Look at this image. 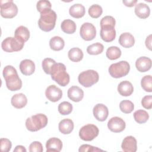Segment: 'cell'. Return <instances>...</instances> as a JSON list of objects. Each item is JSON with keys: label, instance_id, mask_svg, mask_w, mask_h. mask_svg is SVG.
Returning <instances> with one entry per match:
<instances>
[{"label": "cell", "instance_id": "1", "mask_svg": "<svg viewBox=\"0 0 152 152\" xmlns=\"http://www.w3.org/2000/svg\"><path fill=\"white\" fill-rule=\"evenodd\" d=\"M3 77L7 88L11 91H17L22 87V81L19 77L16 69L11 65H7L3 69Z\"/></svg>", "mask_w": 152, "mask_h": 152}, {"label": "cell", "instance_id": "2", "mask_svg": "<svg viewBox=\"0 0 152 152\" xmlns=\"http://www.w3.org/2000/svg\"><path fill=\"white\" fill-rule=\"evenodd\" d=\"M51 78L59 86L65 87L70 80L69 75L66 71V66L62 63H55L51 69Z\"/></svg>", "mask_w": 152, "mask_h": 152}, {"label": "cell", "instance_id": "3", "mask_svg": "<svg viewBox=\"0 0 152 152\" xmlns=\"http://www.w3.org/2000/svg\"><path fill=\"white\" fill-rule=\"evenodd\" d=\"M56 18V14L52 10H49L41 12L38 21L39 28L46 32L52 30L55 26Z\"/></svg>", "mask_w": 152, "mask_h": 152}, {"label": "cell", "instance_id": "4", "mask_svg": "<svg viewBox=\"0 0 152 152\" xmlns=\"http://www.w3.org/2000/svg\"><path fill=\"white\" fill-rule=\"evenodd\" d=\"M48 122V117L43 113H38L28 118L26 121V126L31 132L37 131L45 128Z\"/></svg>", "mask_w": 152, "mask_h": 152}, {"label": "cell", "instance_id": "5", "mask_svg": "<svg viewBox=\"0 0 152 152\" xmlns=\"http://www.w3.org/2000/svg\"><path fill=\"white\" fill-rule=\"evenodd\" d=\"M130 65L125 61H121L119 62L112 64L109 67V72L111 77L119 78L126 76L129 72Z\"/></svg>", "mask_w": 152, "mask_h": 152}, {"label": "cell", "instance_id": "6", "mask_svg": "<svg viewBox=\"0 0 152 152\" xmlns=\"http://www.w3.org/2000/svg\"><path fill=\"white\" fill-rule=\"evenodd\" d=\"M99 75L97 71L93 69H88L81 72L78 77L79 83L84 87H90L97 83Z\"/></svg>", "mask_w": 152, "mask_h": 152}, {"label": "cell", "instance_id": "7", "mask_svg": "<svg viewBox=\"0 0 152 152\" xmlns=\"http://www.w3.org/2000/svg\"><path fill=\"white\" fill-rule=\"evenodd\" d=\"M0 8L1 15L5 18H12L18 13V8L12 0L1 1Z\"/></svg>", "mask_w": 152, "mask_h": 152}, {"label": "cell", "instance_id": "8", "mask_svg": "<svg viewBox=\"0 0 152 152\" xmlns=\"http://www.w3.org/2000/svg\"><path fill=\"white\" fill-rule=\"evenodd\" d=\"M99 130L97 126L93 124H87L82 126L79 131V137L84 141H90L99 135Z\"/></svg>", "mask_w": 152, "mask_h": 152}, {"label": "cell", "instance_id": "9", "mask_svg": "<svg viewBox=\"0 0 152 152\" xmlns=\"http://www.w3.org/2000/svg\"><path fill=\"white\" fill-rule=\"evenodd\" d=\"M24 45V43L21 42L12 37L5 38L1 43L2 50L6 52H13L21 50Z\"/></svg>", "mask_w": 152, "mask_h": 152}, {"label": "cell", "instance_id": "10", "mask_svg": "<svg viewBox=\"0 0 152 152\" xmlns=\"http://www.w3.org/2000/svg\"><path fill=\"white\" fill-rule=\"evenodd\" d=\"M80 34L81 38L86 41L92 40L96 36V27L90 23H84L80 27Z\"/></svg>", "mask_w": 152, "mask_h": 152}, {"label": "cell", "instance_id": "11", "mask_svg": "<svg viewBox=\"0 0 152 152\" xmlns=\"http://www.w3.org/2000/svg\"><path fill=\"white\" fill-rule=\"evenodd\" d=\"M125 121L118 116L112 117L107 122L108 128L113 132H121L125 129Z\"/></svg>", "mask_w": 152, "mask_h": 152}, {"label": "cell", "instance_id": "12", "mask_svg": "<svg viewBox=\"0 0 152 152\" xmlns=\"http://www.w3.org/2000/svg\"><path fill=\"white\" fill-rule=\"evenodd\" d=\"M45 96L49 101L52 102H56L62 98V91L56 86L50 85L46 89Z\"/></svg>", "mask_w": 152, "mask_h": 152}, {"label": "cell", "instance_id": "13", "mask_svg": "<svg viewBox=\"0 0 152 152\" xmlns=\"http://www.w3.org/2000/svg\"><path fill=\"white\" fill-rule=\"evenodd\" d=\"M94 118L99 121H104L109 115V110L106 106L103 104L99 103L96 104L93 109Z\"/></svg>", "mask_w": 152, "mask_h": 152}, {"label": "cell", "instance_id": "14", "mask_svg": "<svg viewBox=\"0 0 152 152\" xmlns=\"http://www.w3.org/2000/svg\"><path fill=\"white\" fill-rule=\"evenodd\" d=\"M121 148L125 152H135L137 150V142L133 136H127L122 141Z\"/></svg>", "mask_w": 152, "mask_h": 152}, {"label": "cell", "instance_id": "15", "mask_svg": "<svg viewBox=\"0 0 152 152\" xmlns=\"http://www.w3.org/2000/svg\"><path fill=\"white\" fill-rule=\"evenodd\" d=\"M100 37L102 39L106 42H110L114 40L116 37V31L114 27L104 26L101 27Z\"/></svg>", "mask_w": 152, "mask_h": 152}, {"label": "cell", "instance_id": "16", "mask_svg": "<svg viewBox=\"0 0 152 152\" xmlns=\"http://www.w3.org/2000/svg\"><path fill=\"white\" fill-rule=\"evenodd\" d=\"M68 97L74 102H80L84 97V91L79 87L74 86L71 87L67 92Z\"/></svg>", "mask_w": 152, "mask_h": 152}, {"label": "cell", "instance_id": "17", "mask_svg": "<svg viewBox=\"0 0 152 152\" xmlns=\"http://www.w3.org/2000/svg\"><path fill=\"white\" fill-rule=\"evenodd\" d=\"M20 70L24 75H30L35 71V64L30 59H24L20 64Z\"/></svg>", "mask_w": 152, "mask_h": 152}, {"label": "cell", "instance_id": "18", "mask_svg": "<svg viewBox=\"0 0 152 152\" xmlns=\"http://www.w3.org/2000/svg\"><path fill=\"white\" fill-rule=\"evenodd\" d=\"M135 66L138 71L141 72H146L151 67V60L146 56L140 57L136 60Z\"/></svg>", "mask_w": 152, "mask_h": 152}, {"label": "cell", "instance_id": "19", "mask_svg": "<svg viewBox=\"0 0 152 152\" xmlns=\"http://www.w3.org/2000/svg\"><path fill=\"white\" fill-rule=\"evenodd\" d=\"M46 151L59 152L62 148V142L61 140L56 137L49 138L46 143Z\"/></svg>", "mask_w": 152, "mask_h": 152}, {"label": "cell", "instance_id": "20", "mask_svg": "<svg viewBox=\"0 0 152 152\" xmlns=\"http://www.w3.org/2000/svg\"><path fill=\"white\" fill-rule=\"evenodd\" d=\"M11 103L12 106L17 109H21L27 103V99L23 93L15 94L11 97Z\"/></svg>", "mask_w": 152, "mask_h": 152}, {"label": "cell", "instance_id": "21", "mask_svg": "<svg viewBox=\"0 0 152 152\" xmlns=\"http://www.w3.org/2000/svg\"><path fill=\"white\" fill-rule=\"evenodd\" d=\"M118 91L122 96H129L134 91V87L132 83L128 81L121 82L118 86Z\"/></svg>", "mask_w": 152, "mask_h": 152}, {"label": "cell", "instance_id": "22", "mask_svg": "<svg viewBox=\"0 0 152 152\" xmlns=\"http://www.w3.org/2000/svg\"><path fill=\"white\" fill-rule=\"evenodd\" d=\"M135 14L140 18L145 19L149 17L150 9L149 7L144 3H138L135 5Z\"/></svg>", "mask_w": 152, "mask_h": 152}, {"label": "cell", "instance_id": "23", "mask_svg": "<svg viewBox=\"0 0 152 152\" xmlns=\"http://www.w3.org/2000/svg\"><path fill=\"white\" fill-rule=\"evenodd\" d=\"M14 37L19 41L25 43L30 38V31L26 27L20 26L15 30Z\"/></svg>", "mask_w": 152, "mask_h": 152}, {"label": "cell", "instance_id": "24", "mask_svg": "<svg viewBox=\"0 0 152 152\" xmlns=\"http://www.w3.org/2000/svg\"><path fill=\"white\" fill-rule=\"evenodd\" d=\"M119 44L125 48H129L134 46L135 43V39L134 36L128 32L121 34L119 37Z\"/></svg>", "mask_w": 152, "mask_h": 152}, {"label": "cell", "instance_id": "25", "mask_svg": "<svg viewBox=\"0 0 152 152\" xmlns=\"http://www.w3.org/2000/svg\"><path fill=\"white\" fill-rule=\"evenodd\" d=\"M59 131L63 134H70L74 129V122L70 119H64L61 121L58 125Z\"/></svg>", "mask_w": 152, "mask_h": 152}, {"label": "cell", "instance_id": "26", "mask_svg": "<svg viewBox=\"0 0 152 152\" xmlns=\"http://www.w3.org/2000/svg\"><path fill=\"white\" fill-rule=\"evenodd\" d=\"M85 12V8L81 4H74L69 9V13L70 15L75 18L83 17L84 15Z\"/></svg>", "mask_w": 152, "mask_h": 152}, {"label": "cell", "instance_id": "27", "mask_svg": "<svg viewBox=\"0 0 152 152\" xmlns=\"http://www.w3.org/2000/svg\"><path fill=\"white\" fill-rule=\"evenodd\" d=\"M49 46L51 49L55 51H59L64 48L65 42L64 39L59 36H54L49 40Z\"/></svg>", "mask_w": 152, "mask_h": 152}, {"label": "cell", "instance_id": "28", "mask_svg": "<svg viewBox=\"0 0 152 152\" xmlns=\"http://www.w3.org/2000/svg\"><path fill=\"white\" fill-rule=\"evenodd\" d=\"M61 27L62 30L66 34H73L76 31V24L71 20L66 19L64 20L61 24Z\"/></svg>", "mask_w": 152, "mask_h": 152}, {"label": "cell", "instance_id": "29", "mask_svg": "<svg viewBox=\"0 0 152 152\" xmlns=\"http://www.w3.org/2000/svg\"><path fill=\"white\" fill-rule=\"evenodd\" d=\"M83 52L82 50L78 48H71L68 53V58L74 62H80L83 58Z\"/></svg>", "mask_w": 152, "mask_h": 152}, {"label": "cell", "instance_id": "30", "mask_svg": "<svg viewBox=\"0 0 152 152\" xmlns=\"http://www.w3.org/2000/svg\"><path fill=\"white\" fill-rule=\"evenodd\" d=\"M121 50L118 47L113 46L107 48L106 55L110 60H115L121 57Z\"/></svg>", "mask_w": 152, "mask_h": 152}, {"label": "cell", "instance_id": "31", "mask_svg": "<svg viewBox=\"0 0 152 152\" xmlns=\"http://www.w3.org/2000/svg\"><path fill=\"white\" fill-rule=\"evenodd\" d=\"M134 118L137 123L142 124L148 121L149 115L144 110H137L134 113Z\"/></svg>", "mask_w": 152, "mask_h": 152}, {"label": "cell", "instance_id": "32", "mask_svg": "<svg viewBox=\"0 0 152 152\" xmlns=\"http://www.w3.org/2000/svg\"><path fill=\"white\" fill-rule=\"evenodd\" d=\"M104 49L103 45L99 42L89 45L87 48V52L89 55H97L102 53Z\"/></svg>", "mask_w": 152, "mask_h": 152}, {"label": "cell", "instance_id": "33", "mask_svg": "<svg viewBox=\"0 0 152 152\" xmlns=\"http://www.w3.org/2000/svg\"><path fill=\"white\" fill-rule=\"evenodd\" d=\"M73 107L71 103H70L68 102H61L58 107V112L62 115H67L71 113Z\"/></svg>", "mask_w": 152, "mask_h": 152}, {"label": "cell", "instance_id": "34", "mask_svg": "<svg viewBox=\"0 0 152 152\" xmlns=\"http://www.w3.org/2000/svg\"><path fill=\"white\" fill-rule=\"evenodd\" d=\"M120 110L124 113H130L134 109V103L128 100H124L119 103Z\"/></svg>", "mask_w": 152, "mask_h": 152}, {"label": "cell", "instance_id": "35", "mask_svg": "<svg viewBox=\"0 0 152 152\" xmlns=\"http://www.w3.org/2000/svg\"><path fill=\"white\" fill-rule=\"evenodd\" d=\"M88 12L89 15L93 18H99L103 12L102 8L98 4H93L88 8Z\"/></svg>", "mask_w": 152, "mask_h": 152}, {"label": "cell", "instance_id": "36", "mask_svg": "<svg viewBox=\"0 0 152 152\" xmlns=\"http://www.w3.org/2000/svg\"><path fill=\"white\" fill-rule=\"evenodd\" d=\"M141 85L144 90L147 92L152 91V77L150 75L144 76L141 81Z\"/></svg>", "mask_w": 152, "mask_h": 152}, {"label": "cell", "instance_id": "37", "mask_svg": "<svg viewBox=\"0 0 152 152\" xmlns=\"http://www.w3.org/2000/svg\"><path fill=\"white\" fill-rule=\"evenodd\" d=\"M56 63L55 61L53 60L52 58H45L42 63V68L44 71V72L49 75H50L51 69L53 66V65Z\"/></svg>", "mask_w": 152, "mask_h": 152}, {"label": "cell", "instance_id": "38", "mask_svg": "<svg viewBox=\"0 0 152 152\" xmlns=\"http://www.w3.org/2000/svg\"><path fill=\"white\" fill-rule=\"evenodd\" d=\"M52 5L50 1L47 0H40L37 2L36 8L37 11L41 13L43 11L51 10Z\"/></svg>", "mask_w": 152, "mask_h": 152}, {"label": "cell", "instance_id": "39", "mask_svg": "<svg viewBox=\"0 0 152 152\" xmlns=\"http://www.w3.org/2000/svg\"><path fill=\"white\" fill-rule=\"evenodd\" d=\"M100 24V27H102L104 26H112L115 27L116 21L113 17L110 15H106L101 19Z\"/></svg>", "mask_w": 152, "mask_h": 152}, {"label": "cell", "instance_id": "40", "mask_svg": "<svg viewBox=\"0 0 152 152\" xmlns=\"http://www.w3.org/2000/svg\"><path fill=\"white\" fill-rule=\"evenodd\" d=\"M0 144H1V150L3 152L10 151L12 147V143L11 141L5 138H1Z\"/></svg>", "mask_w": 152, "mask_h": 152}, {"label": "cell", "instance_id": "41", "mask_svg": "<svg viewBox=\"0 0 152 152\" xmlns=\"http://www.w3.org/2000/svg\"><path fill=\"white\" fill-rule=\"evenodd\" d=\"M43 150V145L39 141H33L29 145V151L30 152H42Z\"/></svg>", "mask_w": 152, "mask_h": 152}, {"label": "cell", "instance_id": "42", "mask_svg": "<svg viewBox=\"0 0 152 152\" xmlns=\"http://www.w3.org/2000/svg\"><path fill=\"white\" fill-rule=\"evenodd\" d=\"M78 151L80 152H84V151H91V152H97V151H103V150H101L96 147H93L92 145H88V144H83L81 145Z\"/></svg>", "mask_w": 152, "mask_h": 152}, {"label": "cell", "instance_id": "43", "mask_svg": "<svg viewBox=\"0 0 152 152\" xmlns=\"http://www.w3.org/2000/svg\"><path fill=\"white\" fill-rule=\"evenodd\" d=\"M142 106L147 109H151L152 107V96L151 95L144 96L141 100Z\"/></svg>", "mask_w": 152, "mask_h": 152}, {"label": "cell", "instance_id": "44", "mask_svg": "<svg viewBox=\"0 0 152 152\" xmlns=\"http://www.w3.org/2000/svg\"><path fill=\"white\" fill-rule=\"evenodd\" d=\"M122 2L126 7H132L136 4V3L137 2V0H130V1L129 0H128H128H123Z\"/></svg>", "mask_w": 152, "mask_h": 152}, {"label": "cell", "instance_id": "45", "mask_svg": "<svg viewBox=\"0 0 152 152\" xmlns=\"http://www.w3.org/2000/svg\"><path fill=\"white\" fill-rule=\"evenodd\" d=\"M145 46L150 50H151V34L148 36L145 39Z\"/></svg>", "mask_w": 152, "mask_h": 152}, {"label": "cell", "instance_id": "46", "mask_svg": "<svg viewBox=\"0 0 152 152\" xmlns=\"http://www.w3.org/2000/svg\"><path fill=\"white\" fill-rule=\"evenodd\" d=\"M14 152H26V149L23 145H17L14 149Z\"/></svg>", "mask_w": 152, "mask_h": 152}]
</instances>
